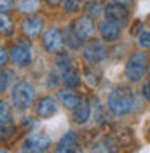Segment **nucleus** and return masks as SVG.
I'll return each mask as SVG.
<instances>
[{
  "mask_svg": "<svg viewBox=\"0 0 150 153\" xmlns=\"http://www.w3.org/2000/svg\"><path fill=\"white\" fill-rule=\"evenodd\" d=\"M7 59H9V56H7V51L0 45V66H4V65L7 63Z\"/></svg>",
  "mask_w": 150,
  "mask_h": 153,
  "instance_id": "7c9ffc66",
  "label": "nucleus"
},
{
  "mask_svg": "<svg viewBox=\"0 0 150 153\" xmlns=\"http://www.w3.org/2000/svg\"><path fill=\"white\" fill-rule=\"evenodd\" d=\"M56 108H58L56 101L51 96H44V97L38 99V103H37V115L42 117V118H47V117L56 113Z\"/></svg>",
  "mask_w": 150,
  "mask_h": 153,
  "instance_id": "ddd939ff",
  "label": "nucleus"
},
{
  "mask_svg": "<svg viewBox=\"0 0 150 153\" xmlns=\"http://www.w3.org/2000/svg\"><path fill=\"white\" fill-rule=\"evenodd\" d=\"M12 19L9 16H5V12H0V35H12Z\"/></svg>",
  "mask_w": 150,
  "mask_h": 153,
  "instance_id": "aec40b11",
  "label": "nucleus"
},
{
  "mask_svg": "<svg viewBox=\"0 0 150 153\" xmlns=\"http://www.w3.org/2000/svg\"><path fill=\"white\" fill-rule=\"evenodd\" d=\"M148 73H150V66H148Z\"/></svg>",
  "mask_w": 150,
  "mask_h": 153,
  "instance_id": "c9c22d12",
  "label": "nucleus"
},
{
  "mask_svg": "<svg viewBox=\"0 0 150 153\" xmlns=\"http://www.w3.org/2000/svg\"><path fill=\"white\" fill-rule=\"evenodd\" d=\"M19 12L25 14H33L40 9V0H16Z\"/></svg>",
  "mask_w": 150,
  "mask_h": 153,
  "instance_id": "6ab92c4d",
  "label": "nucleus"
},
{
  "mask_svg": "<svg viewBox=\"0 0 150 153\" xmlns=\"http://www.w3.org/2000/svg\"><path fill=\"white\" fill-rule=\"evenodd\" d=\"M56 63H58V68H61V70H66V68L72 66V59H70V56H68V54H65L63 51H61V52H58Z\"/></svg>",
  "mask_w": 150,
  "mask_h": 153,
  "instance_id": "4be33fe9",
  "label": "nucleus"
},
{
  "mask_svg": "<svg viewBox=\"0 0 150 153\" xmlns=\"http://www.w3.org/2000/svg\"><path fill=\"white\" fill-rule=\"evenodd\" d=\"M105 18L106 21H110L117 26H126L128 21H129V12H128V5H122V4H117V2H112V4H106L105 5Z\"/></svg>",
  "mask_w": 150,
  "mask_h": 153,
  "instance_id": "39448f33",
  "label": "nucleus"
},
{
  "mask_svg": "<svg viewBox=\"0 0 150 153\" xmlns=\"http://www.w3.org/2000/svg\"><path fill=\"white\" fill-rule=\"evenodd\" d=\"M51 146V137L47 134H42V132H35L28 136L25 139V143L21 146V152H46L47 148Z\"/></svg>",
  "mask_w": 150,
  "mask_h": 153,
  "instance_id": "0eeeda50",
  "label": "nucleus"
},
{
  "mask_svg": "<svg viewBox=\"0 0 150 153\" xmlns=\"http://www.w3.org/2000/svg\"><path fill=\"white\" fill-rule=\"evenodd\" d=\"M10 59L16 66H28L32 63V45L25 38L18 40L12 47H10Z\"/></svg>",
  "mask_w": 150,
  "mask_h": 153,
  "instance_id": "20e7f679",
  "label": "nucleus"
},
{
  "mask_svg": "<svg viewBox=\"0 0 150 153\" xmlns=\"http://www.w3.org/2000/svg\"><path fill=\"white\" fill-rule=\"evenodd\" d=\"M10 80H12V71H4L0 70V92H4L9 87Z\"/></svg>",
  "mask_w": 150,
  "mask_h": 153,
  "instance_id": "5701e85b",
  "label": "nucleus"
},
{
  "mask_svg": "<svg viewBox=\"0 0 150 153\" xmlns=\"http://www.w3.org/2000/svg\"><path fill=\"white\" fill-rule=\"evenodd\" d=\"M74 30L82 42H87V40L91 38V35H93V31H94L93 18H91V16H80L79 19H75Z\"/></svg>",
  "mask_w": 150,
  "mask_h": 153,
  "instance_id": "1a4fd4ad",
  "label": "nucleus"
},
{
  "mask_svg": "<svg viewBox=\"0 0 150 153\" xmlns=\"http://www.w3.org/2000/svg\"><path fill=\"white\" fill-rule=\"evenodd\" d=\"M134 103H136L134 92L126 85L115 87L108 94V110L113 115H128L129 111H133Z\"/></svg>",
  "mask_w": 150,
  "mask_h": 153,
  "instance_id": "f257e3e1",
  "label": "nucleus"
},
{
  "mask_svg": "<svg viewBox=\"0 0 150 153\" xmlns=\"http://www.w3.org/2000/svg\"><path fill=\"white\" fill-rule=\"evenodd\" d=\"M100 35H101L105 42H117L121 38V26H117V25H113V23L105 19L100 25Z\"/></svg>",
  "mask_w": 150,
  "mask_h": 153,
  "instance_id": "9b49d317",
  "label": "nucleus"
},
{
  "mask_svg": "<svg viewBox=\"0 0 150 153\" xmlns=\"http://www.w3.org/2000/svg\"><path fill=\"white\" fill-rule=\"evenodd\" d=\"M147 61H148V57L141 51H136V52H133L131 56L128 57L126 76H128L129 82H140L141 80V76L147 71Z\"/></svg>",
  "mask_w": 150,
  "mask_h": 153,
  "instance_id": "f03ea898",
  "label": "nucleus"
},
{
  "mask_svg": "<svg viewBox=\"0 0 150 153\" xmlns=\"http://www.w3.org/2000/svg\"><path fill=\"white\" fill-rule=\"evenodd\" d=\"M84 0H63V5H65L66 12H77V10L82 7Z\"/></svg>",
  "mask_w": 150,
  "mask_h": 153,
  "instance_id": "b1692460",
  "label": "nucleus"
},
{
  "mask_svg": "<svg viewBox=\"0 0 150 153\" xmlns=\"http://www.w3.org/2000/svg\"><path fill=\"white\" fill-rule=\"evenodd\" d=\"M93 101H94L93 108L96 110L94 117H96V120H98V122H101V120H103V106H101V103H100V99H98V97H94Z\"/></svg>",
  "mask_w": 150,
  "mask_h": 153,
  "instance_id": "bb28decb",
  "label": "nucleus"
},
{
  "mask_svg": "<svg viewBox=\"0 0 150 153\" xmlns=\"http://www.w3.org/2000/svg\"><path fill=\"white\" fill-rule=\"evenodd\" d=\"M65 44L68 45L70 49H79L84 42L79 38V35L75 33V30H74V25H70V26H66L65 30Z\"/></svg>",
  "mask_w": 150,
  "mask_h": 153,
  "instance_id": "a211bd4d",
  "label": "nucleus"
},
{
  "mask_svg": "<svg viewBox=\"0 0 150 153\" xmlns=\"http://www.w3.org/2000/svg\"><path fill=\"white\" fill-rule=\"evenodd\" d=\"M80 78H82V76H80V71L75 70L74 66L63 70V76H61V80H63V84H65L68 89H75V87H79Z\"/></svg>",
  "mask_w": 150,
  "mask_h": 153,
  "instance_id": "dca6fc26",
  "label": "nucleus"
},
{
  "mask_svg": "<svg viewBox=\"0 0 150 153\" xmlns=\"http://www.w3.org/2000/svg\"><path fill=\"white\" fill-rule=\"evenodd\" d=\"M91 108H93V106L89 105V101H84V99L75 106L74 108L75 124H86V122L89 120V117H91Z\"/></svg>",
  "mask_w": 150,
  "mask_h": 153,
  "instance_id": "4468645a",
  "label": "nucleus"
},
{
  "mask_svg": "<svg viewBox=\"0 0 150 153\" xmlns=\"http://www.w3.org/2000/svg\"><path fill=\"white\" fill-rule=\"evenodd\" d=\"M86 80H87L89 85H96V84H98V75L93 73L91 70H86Z\"/></svg>",
  "mask_w": 150,
  "mask_h": 153,
  "instance_id": "cd10ccee",
  "label": "nucleus"
},
{
  "mask_svg": "<svg viewBox=\"0 0 150 153\" xmlns=\"http://www.w3.org/2000/svg\"><path fill=\"white\" fill-rule=\"evenodd\" d=\"M61 2H63V0H47V4H51V5H54V7H56V5H59Z\"/></svg>",
  "mask_w": 150,
  "mask_h": 153,
  "instance_id": "72a5a7b5",
  "label": "nucleus"
},
{
  "mask_svg": "<svg viewBox=\"0 0 150 153\" xmlns=\"http://www.w3.org/2000/svg\"><path fill=\"white\" fill-rule=\"evenodd\" d=\"M105 12V0H89L86 4V14L91 18H98Z\"/></svg>",
  "mask_w": 150,
  "mask_h": 153,
  "instance_id": "f3484780",
  "label": "nucleus"
},
{
  "mask_svg": "<svg viewBox=\"0 0 150 153\" xmlns=\"http://www.w3.org/2000/svg\"><path fill=\"white\" fill-rule=\"evenodd\" d=\"M33 97H35V89L26 80L18 82L14 85V89H12V105L16 108H19V110L30 108L32 103H33Z\"/></svg>",
  "mask_w": 150,
  "mask_h": 153,
  "instance_id": "7ed1b4c3",
  "label": "nucleus"
},
{
  "mask_svg": "<svg viewBox=\"0 0 150 153\" xmlns=\"http://www.w3.org/2000/svg\"><path fill=\"white\" fill-rule=\"evenodd\" d=\"M58 99H59V103L63 106L72 108V110L82 101V97L77 94V92H74V91H58Z\"/></svg>",
  "mask_w": 150,
  "mask_h": 153,
  "instance_id": "2eb2a0df",
  "label": "nucleus"
},
{
  "mask_svg": "<svg viewBox=\"0 0 150 153\" xmlns=\"http://www.w3.org/2000/svg\"><path fill=\"white\" fill-rule=\"evenodd\" d=\"M113 2H117V4H122V5H131L133 0H113Z\"/></svg>",
  "mask_w": 150,
  "mask_h": 153,
  "instance_id": "473e14b6",
  "label": "nucleus"
},
{
  "mask_svg": "<svg viewBox=\"0 0 150 153\" xmlns=\"http://www.w3.org/2000/svg\"><path fill=\"white\" fill-rule=\"evenodd\" d=\"M42 28H44V19L40 16H28L21 23V31L28 38H35L37 35H40Z\"/></svg>",
  "mask_w": 150,
  "mask_h": 153,
  "instance_id": "9d476101",
  "label": "nucleus"
},
{
  "mask_svg": "<svg viewBox=\"0 0 150 153\" xmlns=\"http://www.w3.org/2000/svg\"><path fill=\"white\" fill-rule=\"evenodd\" d=\"M106 57V49L100 42H89L84 47V59L89 65H100Z\"/></svg>",
  "mask_w": 150,
  "mask_h": 153,
  "instance_id": "6e6552de",
  "label": "nucleus"
},
{
  "mask_svg": "<svg viewBox=\"0 0 150 153\" xmlns=\"http://www.w3.org/2000/svg\"><path fill=\"white\" fill-rule=\"evenodd\" d=\"M148 136H150V127H148Z\"/></svg>",
  "mask_w": 150,
  "mask_h": 153,
  "instance_id": "f704fd0d",
  "label": "nucleus"
},
{
  "mask_svg": "<svg viewBox=\"0 0 150 153\" xmlns=\"http://www.w3.org/2000/svg\"><path fill=\"white\" fill-rule=\"evenodd\" d=\"M0 122H10V108L5 101H0Z\"/></svg>",
  "mask_w": 150,
  "mask_h": 153,
  "instance_id": "393cba45",
  "label": "nucleus"
},
{
  "mask_svg": "<svg viewBox=\"0 0 150 153\" xmlns=\"http://www.w3.org/2000/svg\"><path fill=\"white\" fill-rule=\"evenodd\" d=\"M141 94H143V97L150 103V80L143 84V87H141Z\"/></svg>",
  "mask_w": 150,
  "mask_h": 153,
  "instance_id": "c756f323",
  "label": "nucleus"
},
{
  "mask_svg": "<svg viewBox=\"0 0 150 153\" xmlns=\"http://www.w3.org/2000/svg\"><path fill=\"white\" fill-rule=\"evenodd\" d=\"M14 134H16V129L10 122H0V139L2 141H9Z\"/></svg>",
  "mask_w": 150,
  "mask_h": 153,
  "instance_id": "412c9836",
  "label": "nucleus"
},
{
  "mask_svg": "<svg viewBox=\"0 0 150 153\" xmlns=\"http://www.w3.org/2000/svg\"><path fill=\"white\" fill-rule=\"evenodd\" d=\"M141 30H143V25H141V21H138V23L131 28V33H133V35H140Z\"/></svg>",
  "mask_w": 150,
  "mask_h": 153,
  "instance_id": "2f4dec72",
  "label": "nucleus"
},
{
  "mask_svg": "<svg viewBox=\"0 0 150 153\" xmlns=\"http://www.w3.org/2000/svg\"><path fill=\"white\" fill-rule=\"evenodd\" d=\"M80 148H79V139H77V134L75 132H66L63 137H61V141L58 144L56 152L59 153H74V152H79Z\"/></svg>",
  "mask_w": 150,
  "mask_h": 153,
  "instance_id": "f8f14e48",
  "label": "nucleus"
},
{
  "mask_svg": "<svg viewBox=\"0 0 150 153\" xmlns=\"http://www.w3.org/2000/svg\"><path fill=\"white\" fill-rule=\"evenodd\" d=\"M42 44H44V47H46L47 52L58 54V52H61V49H63L65 37H63V33L58 28H49V30H46V33H44V37H42Z\"/></svg>",
  "mask_w": 150,
  "mask_h": 153,
  "instance_id": "423d86ee",
  "label": "nucleus"
},
{
  "mask_svg": "<svg viewBox=\"0 0 150 153\" xmlns=\"http://www.w3.org/2000/svg\"><path fill=\"white\" fill-rule=\"evenodd\" d=\"M14 5V0H0V12H9Z\"/></svg>",
  "mask_w": 150,
  "mask_h": 153,
  "instance_id": "c85d7f7f",
  "label": "nucleus"
},
{
  "mask_svg": "<svg viewBox=\"0 0 150 153\" xmlns=\"http://www.w3.org/2000/svg\"><path fill=\"white\" fill-rule=\"evenodd\" d=\"M138 44H140V47L150 49V31L148 30H141L140 31V35H138Z\"/></svg>",
  "mask_w": 150,
  "mask_h": 153,
  "instance_id": "a878e982",
  "label": "nucleus"
}]
</instances>
